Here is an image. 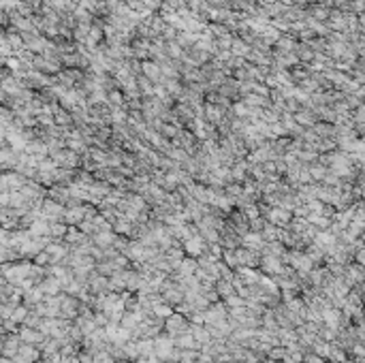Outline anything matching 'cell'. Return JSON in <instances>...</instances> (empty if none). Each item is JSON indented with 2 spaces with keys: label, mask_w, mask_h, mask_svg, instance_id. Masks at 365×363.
Segmentation results:
<instances>
[{
  "label": "cell",
  "mask_w": 365,
  "mask_h": 363,
  "mask_svg": "<svg viewBox=\"0 0 365 363\" xmlns=\"http://www.w3.org/2000/svg\"><path fill=\"white\" fill-rule=\"evenodd\" d=\"M124 254L130 259V263L135 265V263H143L145 261V246L141 241H135V239H130L128 244V248L124 250Z\"/></svg>",
  "instance_id": "10"
},
{
  "label": "cell",
  "mask_w": 365,
  "mask_h": 363,
  "mask_svg": "<svg viewBox=\"0 0 365 363\" xmlns=\"http://www.w3.org/2000/svg\"><path fill=\"white\" fill-rule=\"evenodd\" d=\"M39 286H41L43 293H45V297L47 295H60V293H64V284H62V280H58L56 276H47Z\"/></svg>",
  "instance_id": "11"
},
{
  "label": "cell",
  "mask_w": 365,
  "mask_h": 363,
  "mask_svg": "<svg viewBox=\"0 0 365 363\" xmlns=\"http://www.w3.org/2000/svg\"><path fill=\"white\" fill-rule=\"evenodd\" d=\"M47 197H49V199H53V201L62 203V205L66 207V201L70 199V188H68V186H64V184H56V186H51V188L47 190Z\"/></svg>",
  "instance_id": "13"
},
{
  "label": "cell",
  "mask_w": 365,
  "mask_h": 363,
  "mask_svg": "<svg viewBox=\"0 0 365 363\" xmlns=\"http://www.w3.org/2000/svg\"><path fill=\"white\" fill-rule=\"evenodd\" d=\"M20 338L24 344H34V346H41V342L47 338V335H43L39 329H32V327H26L22 325L20 327Z\"/></svg>",
  "instance_id": "9"
},
{
  "label": "cell",
  "mask_w": 365,
  "mask_h": 363,
  "mask_svg": "<svg viewBox=\"0 0 365 363\" xmlns=\"http://www.w3.org/2000/svg\"><path fill=\"white\" fill-rule=\"evenodd\" d=\"M184 250H186V257H192V259H199L203 252L207 250V241L205 237L199 233V235H194V237H190L188 241H184Z\"/></svg>",
  "instance_id": "5"
},
{
  "label": "cell",
  "mask_w": 365,
  "mask_h": 363,
  "mask_svg": "<svg viewBox=\"0 0 365 363\" xmlns=\"http://www.w3.org/2000/svg\"><path fill=\"white\" fill-rule=\"evenodd\" d=\"M222 301L227 304V308L231 310V308H242V306H246V299L242 297V295H231V297H227V299H222Z\"/></svg>",
  "instance_id": "20"
},
{
  "label": "cell",
  "mask_w": 365,
  "mask_h": 363,
  "mask_svg": "<svg viewBox=\"0 0 365 363\" xmlns=\"http://www.w3.org/2000/svg\"><path fill=\"white\" fill-rule=\"evenodd\" d=\"M22 344L24 342L20 338V333H5V338H3V357L15 359V355H17V350H20Z\"/></svg>",
  "instance_id": "6"
},
{
  "label": "cell",
  "mask_w": 365,
  "mask_h": 363,
  "mask_svg": "<svg viewBox=\"0 0 365 363\" xmlns=\"http://www.w3.org/2000/svg\"><path fill=\"white\" fill-rule=\"evenodd\" d=\"M132 226H135V222L126 220V218H120V220L113 224V233H118V235H124V237H128L130 231H132Z\"/></svg>",
  "instance_id": "18"
},
{
  "label": "cell",
  "mask_w": 365,
  "mask_h": 363,
  "mask_svg": "<svg viewBox=\"0 0 365 363\" xmlns=\"http://www.w3.org/2000/svg\"><path fill=\"white\" fill-rule=\"evenodd\" d=\"M259 269L263 271L265 276L278 278V276L282 274V271H284V261H282V259H278V257H269V254H263Z\"/></svg>",
  "instance_id": "3"
},
{
  "label": "cell",
  "mask_w": 365,
  "mask_h": 363,
  "mask_svg": "<svg viewBox=\"0 0 365 363\" xmlns=\"http://www.w3.org/2000/svg\"><path fill=\"white\" fill-rule=\"evenodd\" d=\"M66 233H68V224H66V222H51V229H49V237H51V239L64 241Z\"/></svg>",
  "instance_id": "17"
},
{
  "label": "cell",
  "mask_w": 365,
  "mask_h": 363,
  "mask_svg": "<svg viewBox=\"0 0 365 363\" xmlns=\"http://www.w3.org/2000/svg\"><path fill=\"white\" fill-rule=\"evenodd\" d=\"M199 267H201V265H199V259L186 257V259L182 261V265L177 267V274H180V276H194Z\"/></svg>",
  "instance_id": "14"
},
{
  "label": "cell",
  "mask_w": 365,
  "mask_h": 363,
  "mask_svg": "<svg viewBox=\"0 0 365 363\" xmlns=\"http://www.w3.org/2000/svg\"><path fill=\"white\" fill-rule=\"evenodd\" d=\"M143 69H145V73H148V75L152 77V79H158V75H160V73H158V67H154V65H150V62H148Z\"/></svg>",
  "instance_id": "23"
},
{
  "label": "cell",
  "mask_w": 365,
  "mask_h": 363,
  "mask_svg": "<svg viewBox=\"0 0 365 363\" xmlns=\"http://www.w3.org/2000/svg\"><path fill=\"white\" fill-rule=\"evenodd\" d=\"M265 239H263V233H254V231H248L244 237H242V246L244 248H248V250H263V246H265Z\"/></svg>",
  "instance_id": "12"
},
{
  "label": "cell",
  "mask_w": 365,
  "mask_h": 363,
  "mask_svg": "<svg viewBox=\"0 0 365 363\" xmlns=\"http://www.w3.org/2000/svg\"><path fill=\"white\" fill-rule=\"evenodd\" d=\"M190 327H192V323H190L188 316L175 312L173 316H169V319H167V323H165V331L171 335V338H180V335H184V333L190 331Z\"/></svg>",
  "instance_id": "1"
},
{
  "label": "cell",
  "mask_w": 365,
  "mask_h": 363,
  "mask_svg": "<svg viewBox=\"0 0 365 363\" xmlns=\"http://www.w3.org/2000/svg\"><path fill=\"white\" fill-rule=\"evenodd\" d=\"M152 314H156V316H160V319H165V321H167L169 316H173V314H175V306L163 301V304H158V306L154 308Z\"/></svg>",
  "instance_id": "19"
},
{
  "label": "cell",
  "mask_w": 365,
  "mask_h": 363,
  "mask_svg": "<svg viewBox=\"0 0 365 363\" xmlns=\"http://www.w3.org/2000/svg\"><path fill=\"white\" fill-rule=\"evenodd\" d=\"M28 182L30 179L26 175H22L20 171H5L3 179H0V188L3 190H22Z\"/></svg>",
  "instance_id": "2"
},
{
  "label": "cell",
  "mask_w": 365,
  "mask_h": 363,
  "mask_svg": "<svg viewBox=\"0 0 365 363\" xmlns=\"http://www.w3.org/2000/svg\"><path fill=\"white\" fill-rule=\"evenodd\" d=\"M115 237H118V233H113V231H101V233L94 235L92 241L96 244V246H101V248H109V246H113Z\"/></svg>",
  "instance_id": "15"
},
{
  "label": "cell",
  "mask_w": 365,
  "mask_h": 363,
  "mask_svg": "<svg viewBox=\"0 0 365 363\" xmlns=\"http://www.w3.org/2000/svg\"><path fill=\"white\" fill-rule=\"evenodd\" d=\"M64 241L70 246V250H73L77 246H84V244H90L92 237H90V235H86L82 229H79V226H68V233H66Z\"/></svg>",
  "instance_id": "7"
},
{
  "label": "cell",
  "mask_w": 365,
  "mask_h": 363,
  "mask_svg": "<svg viewBox=\"0 0 365 363\" xmlns=\"http://www.w3.org/2000/svg\"><path fill=\"white\" fill-rule=\"evenodd\" d=\"M109 101H111L113 105H120V103H122V94H118V92H113V94H111V98H109Z\"/></svg>",
  "instance_id": "24"
},
{
  "label": "cell",
  "mask_w": 365,
  "mask_h": 363,
  "mask_svg": "<svg viewBox=\"0 0 365 363\" xmlns=\"http://www.w3.org/2000/svg\"><path fill=\"white\" fill-rule=\"evenodd\" d=\"M216 290H218L220 299H227V297H231V295L237 293V290H235V284L231 282V280H222V278L216 282Z\"/></svg>",
  "instance_id": "16"
},
{
  "label": "cell",
  "mask_w": 365,
  "mask_h": 363,
  "mask_svg": "<svg viewBox=\"0 0 365 363\" xmlns=\"http://www.w3.org/2000/svg\"><path fill=\"white\" fill-rule=\"evenodd\" d=\"M265 218H267V220H269L271 224L280 226V229H288L290 222H293V212L284 210V207H271L269 214H267Z\"/></svg>",
  "instance_id": "4"
},
{
  "label": "cell",
  "mask_w": 365,
  "mask_h": 363,
  "mask_svg": "<svg viewBox=\"0 0 365 363\" xmlns=\"http://www.w3.org/2000/svg\"><path fill=\"white\" fill-rule=\"evenodd\" d=\"M84 220H86V203L84 205H77V207H66L64 222L68 226H79Z\"/></svg>",
  "instance_id": "8"
},
{
  "label": "cell",
  "mask_w": 365,
  "mask_h": 363,
  "mask_svg": "<svg viewBox=\"0 0 365 363\" xmlns=\"http://www.w3.org/2000/svg\"><path fill=\"white\" fill-rule=\"evenodd\" d=\"M34 263H37V265H41V267H49V265H51V257H49V252H47V250L39 252L37 257H34Z\"/></svg>",
  "instance_id": "21"
},
{
  "label": "cell",
  "mask_w": 365,
  "mask_h": 363,
  "mask_svg": "<svg viewBox=\"0 0 365 363\" xmlns=\"http://www.w3.org/2000/svg\"><path fill=\"white\" fill-rule=\"evenodd\" d=\"M56 122L62 124V126H64V124H70V115H66V111H58V113H56Z\"/></svg>",
  "instance_id": "22"
}]
</instances>
